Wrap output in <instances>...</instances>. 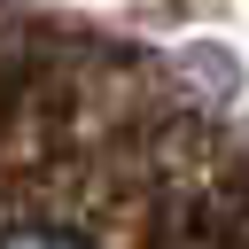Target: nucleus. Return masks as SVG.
Listing matches in <instances>:
<instances>
[{"label": "nucleus", "mask_w": 249, "mask_h": 249, "mask_svg": "<svg viewBox=\"0 0 249 249\" xmlns=\"http://www.w3.org/2000/svg\"><path fill=\"white\" fill-rule=\"evenodd\" d=\"M0 249H86L78 233H54V226H23V233H8Z\"/></svg>", "instance_id": "f257e3e1"}]
</instances>
